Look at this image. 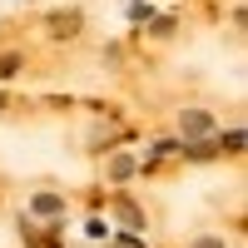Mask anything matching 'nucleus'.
Wrapping results in <instances>:
<instances>
[{"label": "nucleus", "instance_id": "obj_3", "mask_svg": "<svg viewBox=\"0 0 248 248\" xmlns=\"http://www.w3.org/2000/svg\"><path fill=\"white\" fill-rule=\"evenodd\" d=\"M129 169H134V159H129V154H119V159L109 164V174H114V179H124V174H129Z\"/></svg>", "mask_w": 248, "mask_h": 248}, {"label": "nucleus", "instance_id": "obj_4", "mask_svg": "<svg viewBox=\"0 0 248 248\" xmlns=\"http://www.w3.org/2000/svg\"><path fill=\"white\" fill-rule=\"evenodd\" d=\"M199 248H223V243H218V238H203V243H199Z\"/></svg>", "mask_w": 248, "mask_h": 248}, {"label": "nucleus", "instance_id": "obj_1", "mask_svg": "<svg viewBox=\"0 0 248 248\" xmlns=\"http://www.w3.org/2000/svg\"><path fill=\"white\" fill-rule=\"evenodd\" d=\"M209 129H214V119L203 114V109H189V114H184V134H209Z\"/></svg>", "mask_w": 248, "mask_h": 248}, {"label": "nucleus", "instance_id": "obj_2", "mask_svg": "<svg viewBox=\"0 0 248 248\" xmlns=\"http://www.w3.org/2000/svg\"><path fill=\"white\" fill-rule=\"evenodd\" d=\"M35 214H60V199H55V194H40V199H35Z\"/></svg>", "mask_w": 248, "mask_h": 248}]
</instances>
